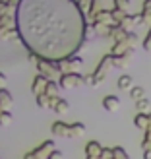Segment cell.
<instances>
[{
    "instance_id": "cell-26",
    "label": "cell",
    "mask_w": 151,
    "mask_h": 159,
    "mask_svg": "<svg viewBox=\"0 0 151 159\" xmlns=\"http://www.w3.org/2000/svg\"><path fill=\"white\" fill-rule=\"evenodd\" d=\"M113 20H114V23H122V20L126 18V10H120V8H113Z\"/></svg>"
},
{
    "instance_id": "cell-10",
    "label": "cell",
    "mask_w": 151,
    "mask_h": 159,
    "mask_svg": "<svg viewBox=\"0 0 151 159\" xmlns=\"http://www.w3.org/2000/svg\"><path fill=\"white\" fill-rule=\"evenodd\" d=\"M126 37H128V29H124L120 23H114V25H110L109 39H113V43H116V41H126Z\"/></svg>"
},
{
    "instance_id": "cell-9",
    "label": "cell",
    "mask_w": 151,
    "mask_h": 159,
    "mask_svg": "<svg viewBox=\"0 0 151 159\" xmlns=\"http://www.w3.org/2000/svg\"><path fill=\"white\" fill-rule=\"evenodd\" d=\"M47 84H49V78H47V76H43V74H37V76L33 78V82H31V91H33L35 95H39V93H45V89H47Z\"/></svg>"
},
{
    "instance_id": "cell-25",
    "label": "cell",
    "mask_w": 151,
    "mask_h": 159,
    "mask_svg": "<svg viewBox=\"0 0 151 159\" xmlns=\"http://www.w3.org/2000/svg\"><path fill=\"white\" fill-rule=\"evenodd\" d=\"M97 10H103V0H91V2H89V10H87V16L93 18V14Z\"/></svg>"
},
{
    "instance_id": "cell-11",
    "label": "cell",
    "mask_w": 151,
    "mask_h": 159,
    "mask_svg": "<svg viewBox=\"0 0 151 159\" xmlns=\"http://www.w3.org/2000/svg\"><path fill=\"white\" fill-rule=\"evenodd\" d=\"M51 132H52V136H56V138H68L70 124L62 122V120H56V122H52V126H51Z\"/></svg>"
},
{
    "instance_id": "cell-36",
    "label": "cell",
    "mask_w": 151,
    "mask_h": 159,
    "mask_svg": "<svg viewBox=\"0 0 151 159\" xmlns=\"http://www.w3.org/2000/svg\"><path fill=\"white\" fill-rule=\"evenodd\" d=\"M89 2H91V0H78V4L82 6V10H83V12H85V10H89Z\"/></svg>"
},
{
    "instance_id": "cell-29",
    "label": "cell",
    "mask_w": 151,
    "mask_h": 159,
    "mask_svg": "<svg viewBox=\"0 0 151 159\" xmlns=\"http://www.w3.org/2000/svg\"><path fill=\"white\" fill-rule=\"evenodd\" d=\"M10 12H16L14 8L6 2V0H0V16H4V14H10Z\"/></svg>"
},
{
    "instance_id": "cell-14",
    "label": "cell",
    "mask_w": 151,
    "mask_h": 159,
    "mask_svg": "<svg viewBox=\"0 0 151 159\" xmlns=\"http://www.w3.org/2000/svg\"><path fill=\"white\" fill-rule=\"evenodd\" d=\"M101 152H103V146L97 140L87 142V146H85V155L87 157H101Z\"/></svg>"
},
{
    "instance_id": "cell-35",
    "label": "cell",
    "mask_w": 151,
    "mask_h": 159,
    "mask_svg": "<svg viewBox=\"0 0 151 159\" xmlns=\"http://www.w3.org/2000/svg\"><path fill=\"white\" fill-rule=\"evenodd\" d=\"M49 159H64V153H62L60 149H54V152L49 155Z\"/></svg>"
},
{
    "instance_id": "cell-18",
    "label": "cell",
    "mask_w": 151,
    "mask_h": 159,
    "mask_svg": "<svg viewBox=\"0 0 151 159\" xmlns=\"http://www.w3.org/2000/svg\"><path fill=\"white\" fill-rule=\"evenodd\" d=\"M134 124H136V128L145 132V128L149 126V113H138L136 118H134Z\"/></svg>"
},
{
    "instance_id": "cell-24",
    "label": "cell",
    "mask_w": 151,
    "mask_h": 159,
    "mask_svg": "<svg viewBox=\"0 0 151 159\" xmlns=\"http://www.w3.org/2000/svg\"><path fill=\"white\" fill-rule=\"evenodd\" d=\"M120 25L124 27V29H134V25H136V18H134V14H126V18L122 20V23Z\"/></svg>"
},
{
    "instance_id": "cell-21",
    "label": "cell",
    "mask_w": 151,
    "mask_h": 159,
    "mask_svg": "<svg viewBox=\"0 0 151 159\" xmlns=\"http://www.w3.org/2000/svg\"><path fill=\"white\" fill-rule=\"evenodd\" d=\"M130 97L134 99V101H140V99H144L145 97V89L141 85H134L132 89H130Z\"/></svg>"
},
{
    "instance_id": "cell-40",
    "label": "cell",
    "mask_w": 151,
    "mask_h": 159,
    "mask_svg": "<svg viewBox=\"0 0 151 159\" xmlns=\"http://www.w3.org/2000/svg\"><path fill=\"white\" fill-rule=\"evenodd\" d=\"M141 8H151V0H144V6Z\"/></svg>"
},
{
    "instance_id": "cell-41",
    "label": "cell",
    "mask_w": 151,
    "mask_h": 159,
    "mask_svg": "<svg viewBox=\"0 0 151 159\" xmlns=\"http://www.w3.org/2000/svg\"><path fill=\"white\" fill-rule=\"evenodd\" d=\"M2 111H4V109H2V107H0V113H2Z\"/></svg>"
},
{
    "instance_id": "cell-39",
    "label": "cell",
    "mask_w": 151,
    "mask_h": 159,
    "mask_svg": "<svg viewBox=\"0 0 151 159\" xmlns=\"http://www.w3.org/2000/svg\"><path fill=\"white\" fill-rule=\"evenodd\" d=\"M4 84H6V76L0 72V87H4Z\"/></svg>"
},
{
    "instance_id": "cell-30",
    "label": "cell",
    "mask_w": 151,
    "mask_h": 159,
    "mask_svg": "<svg viewBox=\"0 0 151 159\" xmlns=\"http://www.w3.org/2000/svg\"><path fill=\"white\" fill-rule=\"evenodd\" d=\"M126 43H128L130 47H134V45H136L138 43V33H136V31H128V37H126Z\"/></svg>"
},
{
    "instance_id": "cell-32",
    "label": "cell",
    "mask_w": 151,
    "mask_h": 159,
    "mask_svg": "<svg viewBox=\"0 0 151 159\" xmlns=\"http://www.w3.org/2000/svg\"><path fill=\"white\" fill-rule=\"evenodd\" d=\"M141 14H144V21L151 25V8H141Z\"/></svg>"
},
{
    "instance_id": "cell-27",
    "label": "cell",
    "mask_w": 151,
    "mask_h": 159,
    "mask_svg": "<svg viewBox=\"0 0 151 159\" xmlns=\"http://www.w3.org/2000/svg\"><path fill=\"white\" fill-rule=\"evenodd\" d=\"M113 159H130V157H128V153H126L124 148L116 146V148H113Z\"/></svg>"
},
{
    "instance_id": "cell-19",
    "label": "cell",
    "mask_w": 151,
    "mask_h": 159,
    "mask_svg": "<svg viewBox=\"0 0 151 159\" xmlns=\"http://www.w3.org/2000/svg\"><path fill=\"white\" fill-rule=\"evenodd\" d=\"M118 87H120V89H132V87H134V80H132V76L122 74L120 78H118Z\"/></svg>"
},
{
    "instance_id": "cell-7",
    "label": "cell",
    "mask_w": 151,
    "mask_h": 159,
    "mask_svg": "<svg viewBox=\"0 0 151 159\" xmlns=\"http://www.w3.org/2000/svg\"><path fill=\"white\" fill-rule=\"evenodd\" d=\"M68 109H70L68 101L62 99L60 95H52L51 97V111H54V113H58V115H64V113H68Z\"/></svg>"
},
{
    "instance_id": "cell-34",
    "label": "cell",
    "mask_w": 151,
    "mask_h": 159,
    "mask_svg": "<svg viewBox=\"0 0 151 159\" xmlns=\"http://www.w3.org/2000/svg\"><path fill=\"white\" fill-rule=\"evenodd\" d=\"M144 49H145V51H151V27H149L147 35H145V39H144Z\"/></svg>"
},
{
    "instance_id": "cell-38",
    "label": "cell",
    "mask_w": 151,
    "mask_h": 159,
    "mask_svg": "<svg viewBox=\"0 0 151 159\" xmlns=\"http://www.w3.org/2000/svg\"><path fill=\"white\" fill-rule=\"evenodd\" d=\"M144 159H151V148L149 149H144Z\"/></svg>"
},
{
    "instance_id": "cell-8",
    "label": "cell",
    "mask_w": 151,
    "mask_h": 159,
    "mask_svg": "<svg viewBox=\"0 0 151 159\" xmlns=\"http://www.w3.org/2000/svg\"><path fill=\"white\" fill-rule=\"evenodd\" d=\"M54 149H56V148H54V140H47V142H43V144L39 146L37 149H33V152H35V155H37L39 159H49V155L54 152Z\"/></svg>"
},
{
    "instance_id": "cell-2",
    "label": "cell",
    "mask_w": 151,
    "mask_h": 159,
    "mask_svg": "<svg viewBox=\"0 0 151 159\" xmlns=\"http://www.w3.org/2000/svg\"><path fill=\"white\" fill-rule=\"evenodd\" d=\"M110 66H113V54L109 52L101 58V62L97 64V68H95V72L85 76V85H99L103 80L107 78V72H109Z\"/></svg>"
},
{
    "instance_id": "cell-28",
    "label": "cell",
    "mask_w": 151,
    "mask_h": 159,
    "mask_svg": "<svg viewBox=\"0 0 151 159\" xmlns=\"http://www.w3.org/2000/svg\"><path fill=\"white\" fill-rule=\"evenodd\" d=\"M136 109H138V113H147V109H149V99L144 97V99L136 101Z\"/></svg>"
},
{
    "instance_id": "cell-33",
    "label": "cell",
    "mask_w": 151,
    "mask_h": 159,
    "mask_svg": "<svg viewBox=\"0 0 151 159\" xmlns=\"http://www.w3.org/2000/svg\"><path fill=\"white\" fill-rule=\"evenodd\" d=\"M101 159H113V148H103Z\"/></svg>"
},
{
    "instance_id": "cell-12",
    "label": "cell",
    "mask_w": 151,
    "mask_h": 159,
    "mask_svg": "<svg viewBox=\"0 0 151 159\" xmlns=\"http://www.w3.org/2000/svg\"><path fill=\"white\" fill-rule=\"evenodd\" d=\"M0 41H20V33L16 27H0Z\"/></svg>"
},
{
    "instance_id": "cell-15",
    "label": "cell",
    "mask_w": 151,
    "mask_h": 159,
    "mask_svg": "<svg viewBox=\"0 0 151 159\" xmlns=\"http://www.w3.org/2000/svg\"><path fill=\"white\" fill-rule=\"evenodd\" d=\"M83 134H85V124H82V122H72L70 124L68 138H82Z\"/></svg>"
},
{
    "instance_id": "cell-1",
    "label": "cell",
    "mask_w": 151,
    "mask_h": 159,
    "mask_svg": "<svg viewBox=\"0 0 151 159\" xmlns=\"http://www.w3.org/2000/svg\"><path fill=\"white\" fill-rule=\"evenodd\" d=\"M16 29L29 52L60 62L78 54L89 27L78 0H20Z\"/></svg>"
},
{
    "instance_id": "cell-22",
    "label": "cell",
    "mask_w": 151,
    "mask_h": 159,
    "mask_svg": "<svg viewBox=\"0 0 151 159\" xmlns=\"http://www.w3.org/2000/svg\"><path fill=\"white\" fill-rule=\"evenodd\" d=\"M58 89H60V84H58V82H54V80H49V84H47L45 93L52 97V95H58Z\"/></svg>"
},
{
    "instance_id": "cell-17",
    "label": "cell",
    "mask_w": 151,
    "mask_h": 159,
    "mask_svg": "<svg viewBox=\"0 0 151 159\" xmlns=\"http://www.w3.org/2000/svg\"><path fill=\"white\" fill-rule=\"evenodd\" d=\"M12 103H14L12 93L8 91L6 87H0V107H2V109H8V107H12Z\"/></svg>"
},
{
    "instance_id": "cell-16",
    "label": "cell",
    "mask_w": 151,
    "mask_h": 159,
    "mask_svg": "<svg viewBox=\"0 0 151 159\" xmlns=\"http://www.w3.org/2000/svg\"><path fill=\"white\" fill-rule=\"evenodd\" d=\"M128 49H130V45L126 43V41H116V43H113V47H110V54H113V57L126 54V52H128Z\"/></svg>"
},
{
    "instance_id": "cell-20",
    "label": "cell",
    "mask_w": 151,
    "mask_h": 159,
    "mask_svg": "<svg viewBox=\"0 0 151 159\" xmlns=\"http://www.w3.org/2000/svg\"><path fill=\"white\" fill-rule=\"evenodd\" d=\"M35 99H37V105L41 109H51V95L39 93V95H35Z\"/></svg>"
},
{
    "instance_id": "cell-23",
    "label": "cell",
    "mask_w": 151,
    "mask_h": 159,
    "mask_svg": "<svg viewBox=\"0 0 151 159\" xmlns=\"http://www.w3.org/2000/svg\"><path fill=\"white\" fill-rule=\"evenodd\" d=\"M12 120H14L12 113H10L8 109H4L2 113H0V126H10V124H12Z\"/></svg>"
},
{
    "instance_id": "cell-5",
    "label": "cell",
    "mask_w": 151,
    "mask_h": 159,
    "mask_svg": "<svg viewBox=\"0 0 151 159\" xmlns=\"http://www.w3.org/2000/svg\"><path fill=\"white\" fill-rule=\"evenodd\" d=\"M82 62H83V58L78 57V54H74V57H70V58H66V60L56 62V66H58V70H60V74H66V72H74V68L79 66Z\"/></svg>"
},
{
    "instance_id": "cell-3",
    "label": "cell",
    "mask_w": 151,
    "mask_h": 159,
    "mask_svg": "<svg viewBox=\"0 0 151 159\" xmlns=\"http://www.w3.org/2000/svg\"><path fill=\"white\" fill-rule=\"evenodd\" d=\"M58 84L62 89H76V87L83 85L85 84V76H82L79 72H66V74H60L58 76Z\"/></svg>"
},
{
    "instance_id": "cell-4",
    "label": "cell",
    "mask_w": 151,
    "mask_h": 159,
    "mask_svg": "<svg viewBox=\"0 0 151 159\" xmlns=\"http://www.w3.org/2000/svg\"><path fill=\"white\" fill-rule=\"evenodd\" d=\"M37 70H39V74L47 76L49 80H52L54 76H60V70L56 66V62L47 60V58H39L37 60Z\"/></svg>"
},
{
    "instance_id": "cell-6",
    "label": "cell",
    "mask_w": 151,
    "mask_h": 159,
    "mask_svg": "<svg viewBox=\"0 0 151 159\" xmlns=\"http://www.w3.org/2000/svg\"><path fill=\"white\" fill-rule=\"evenodd\" d=\"M95 23H103V25H114V20H113V12L103 8V10H97L91 18Z\"/></svg>"
},
{
    "instance_id": "cell-13",
    "label": "cell",
    "mask_w": 151,
    "mask_h": 159,
    "mask_svg": "<svg viewBox=\"0 0 151 159\" xmlns=\"http://www.w3.org/2000/svg\"><path fill=\"white\" fill-rule=\"evenodd\" d=\"M103 107H105V111H109V113H114V111L120 109V99H118L116 95H107V97L103 99Z\"/></svg>"
},
{
    "instance_id": "cell-37",
    "label": "cell",
    "mask_w": 151,
    "mask_h": 159,
    "mask_svg": "<svg viewBox=\"0 0 151 159\" xmlns=\"http://www.w3.org/2000/svg\"><path fill=\"white\" fill-rule=\"evenodd\" d=\"M23 159H37V155H35V152H29V153H25Z\"/></svg>"
},
{
    "instance_id": "cell-31",
    "label": "cell",
    "mask_w": 151,
    "mask_h": 159,
    "mask_svg": "<svg viewBox=\"0 0 151 159\" xmlns=\"http://www.w3.org/2000/svg\"><path fill=\"white\" fill-rule=\"evenodd\" d=\"M113 4H114V8H120V10H128L130 0H113Z\"/></svg>"
}]
</instances>
